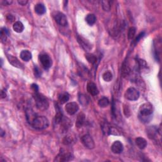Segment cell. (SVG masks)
<instances>
[{"mask_svg":"<svg viewBox=\"0 0 162 162\" xmlns=\"http://www.w3.org/2000/svg\"><path fill=\"white\" fill-rule=\"evenodd\" d=\"M30 125L36 129L43 130L48 127L49 121L44 116H37Z\"/></svg>","mask_w":162,"mask_h":162,"instance_id":"obj_1","label":"cell"},{"mask_svg":"<svg viewBox=\"0 0 162 162\" xmlns=\"http://www.w3.org/2000/svg\"><path fill=\"white\" fill-rule=\"evenodd\" d=\"M34 98L37 107L41 110H45L48 108L49 103L47 99L43 95L38 93V92L36 93L34 95Z\"/></svg>","mask_w":162,"mask_h":162,"instance_id":"obj_2","label":"cell"},{"mask_svg":"<svg viewBox=\"0 0 162 162\" xmlns=\"http://www.w3.org/2000/svg\"><path fill=\"white\" fill-rule=\"evenodd\" d=\"M153 113V106L149 103L142 104L139 108L141 117H149Z\"/></svg>","mask_w":162,"mask_h":162,"instance_id":"obj_3","label":"cell"},{"mask_svg":"<svg viewBox=\"0 0 162 162\" xmlns=\"http://www.w3.org/2000/svg\"><path fill=\"white\" fill-rule=\"evenodd\" d=\"M125 97L130 101H136L139 97V91L134 88H130L127 89L125 93Z\"/></svg>","mask_w":162,"mask_h":162,"instance_id":"obj_4","label":"cell"},{"mask_svg":"<svg viewBox=\"0 0 162 162\" xmlns=\"http://www.w3.org/2000/svg\"><path fill=\"white\" fill-rule=\"evenodd\" d=\"M40 60L42 66L44 69H48L51 67L52 60L49 55L47 54H42L40 56Z\"/></svg>","mask_w":162,"mask_h":162,"instance_id":"obj_5","label":"cell"},{"mask_svg":"<svg viewBox=\"0 0 162 162\" xmlns=\"http://www.w3.org/2000/svg\"><path fill=\"white\" fill-rule=\"evenodd\" d=\"M82 144L84 145L86 148L88 149H93L94 148V142L91 136L89 134H86L82 137L81 138Z\"/></svg>","mask_w":162,"mask_h":162,"instance_id":"obj_6","label":"cell"},{"mask_svg":"<svg viewBox=\"0 0 162 162\" xmlns=\"http://www.w3.org/2000/svg\"><path fill=\"white\" fill-rule=\"evenodd\" d=\"M65 110L70 115H73L79 110V105L75 102L68 103L65 106Z\"/></svg>","mask_w":162,"mask_h":162,"instance_id":"obj_7","label":"cell"},{"mask_svg":"<svg viewBox=\"0 0 162 162\" xmlns=\"http://www.w3.org/2000/svg\"><path fill=\"white\" fill-rule=\"evenodd\" d=\"M55 20L61 26H66L67 25V18L63 13L57 12L55 15Z\"/></svg>","mask_w":162,"mask_h":162,"instance_id":"obj_8","label":"cell"},{"mask_svg":"<svg viewBox=\"0 0 162 162\" xmlns=\"http://www.w3.org/2000/svg\"><path fill=\"white\" fill-rule=\"evenodd\" d=\"M72 159V155L71 153H68L65 151H63L61 149L60 151V153H59L57 158L55 159V161H67L71 160Z\"/></svg>","mask_w":162,"mask_h":162,"instance_id":"obj_9","label":"cell"},{"mask_svg":"<svg viewBox=\"0 0 162 162\" xmlns=\"http://www.w3.org/2000/svg\"><path fill=\"white\" fill-rule=\"evenodd\" d=\"M111 149L112 151V152L115 154H120L121 153L123 150H124V146L121 142L119 141H117L114 142L113 144L111 145Z\"/></svg>","mask_w":162,"mask_h":162,"instance_id":"obj_10","label":"cell"},{"mask_svg":"<svg viewBox=\"0 0 162 162\" xmlns=\"http://www.w3.org/2000/svg\"><path fill=\"white\" fill-rule=\"evenodd\" d=\"M87 90L89 94H91L93 96H96L98 94L99 91L97 89L96 85L94 82H90L87 85Z\"/></svg>","mask_w":162,"mask_h":162,"instance_id":"obj_11","label":"cell"},{"mask_svg":"<svg viewBox=\"0 0 162 162\" xmlns=\"http://www.w3.org/2000/svg\"><path fill=\"white\" fill-rule=\"evenodd\" d=\"M77 41L80 44V45L82 46V48L84 49L86 51H89V50L91 49V45L87 40H85L84 38L80 37V36H78Z\"/></svg>","mask_w":162,"mask_h":162,"instance_id":"obj_12","label":"cell"},{"mask_svg":"<svg viewBox=\"0 0 162 162\" xmlns=\"http://www.w3.org/2000/svg\"><path fill=\"white\" fill-rule=\"evenodd\" d=\"M7 58H8V61H9V62L12 64L13 67L19 68L22 67V63L20 62V61H19V60L16 57H13V56L12 55H7Z\"/></svg>","mask_w":162,"mask_h":162,"instance_id":"obj_13","label":"cell"},{"mask_svg":"<svg viewBox=\"0 0 162 162\" xmlns=\"http://www.w3.org/2000/svg\"><path fill=\"white\" fill-rule=\"evenodd\" d=\"M158 132V129L155 126H149L146 129V134L150 139H155Z\"/></svg>","mask_w":162,"mask_h":162,"instance_id":"obj_14","label":"cell"},{"mask_svg":"<svg viewBox=\"0 0 162 162\" xmlns=\"http://www.w3.org/2000/svg\"><path fill=\"white\" fill-rule=\"evenodd\" d=\"M136 144L139 149H143L147 146V142L146 139L142 138H138L136 139Z\"/></svg>","mask_w":162,"mask_h":162,"instance_id":"obj_15","label":"cell"},{"mask_svg":"<svg viewBox=\"0 0 162 162\" xmlns=\"http://www.w3.org/2000/svg\"><path fill=\"white\" fill-rule=\"evenodd\" d=\"M26 116H27V121L30 124H31V123L32 122V121H34V119L36 118V117H37L36 114L34 112V111L31 110V109H28V110H27Z\"/></svg>","mask_w":162,"mask_h":162,"instance_id":"obj_16","label":"cell"},{"mask_svg":"<svg viewBox=\"0 0 162 162\" xmlns=\"http://www.w3.org/2000/svg\"><path fill=\"white\" fill-rule=\"evenodd\" d=\"M20 56L21 59L25 61H29L32 58L31 53L29 51H28V50H23V51H22Z\"/></svg>","mask_w":162,"mask_h":162,"instance_id":"obj_17","label":"cell"},{"mask_svg":"<svg viewBox=\"0 0 162 162\" xmlns=\"http://www.w3.org/2000/svg\"><path fill=\"white\" fill-rule=\"evenodd\" d=\"M13 29L15 32L17 33H20L23 32L24 29V26L21 22L18 21L14 23L13 26Z\"/></svg>","mask_w":162,"mask_h":162,"instance_id":"obj_18","label":"cell"},{"mask_svg":"<svg viewBox=\"0 0 162 162\" xmlns=\"http://www.w3.org/2000/svg\"><path fill=\"white\" fill-rule=\"evenodd\" d=\"M35 12L38 14V15H43V14L46 12V8L44 5L41 3H38L34 7Z\"/></svg>","mask_w":162,"mask_h":162,"instance_id":"obj_19","label":"cell"},{"mask_svg":"<svg viewBox=\"0 0 162 162\" xmlns=\"http://www.w3.org/2000/svg\"><path fill=\"white\" fill-rule=\"evenodd\" d=\"M84 122H85L84 114L82 113H80L77 117V121H76V126L78 128L81 127L83 125V124H84Z\"/></svg>","mask_w":162,"mask_h":162,"instance_id":"obj_20","label":"cell"},{"mask_svg":"<svg viewBox=\"0 0 162 162\" xmlns=\"http://www.w3.org/2000/svg\"><path fill=\"white\" fill-rule=\"evenodd\" d=\"M86 21L89 26H93L96 21V18L94 14H88L86 18Z\"/></svg>","mask_w":162,"mask_h":162,"instance_id":"obj_21","label":"cell"},{"mask_svg":"<svg viewBox=\"0 0 162 162\" xmlns=\"http://www.w3.org/2000/svg\"><path fill=\"white\" fill-rule=\"evenodd\" d=\"M69 99V95L67 93H61L59 97H58V100H59L61 104H64L66 102H67Z\"/></svg>","mask_w":162,"mask_h":162,"instance_id":"obj_22","label":"cell"},{"mask_svg":"<svg viewBox=\"0 0 162 162\" xmlns=\"http://www.w3.org/2000/svg\"><path fill=\"white\" fill-rule=\"evenodd\" d=\"M86 58L88 61V62H89L91 64H94L97 61L96 57L93 54L86 53Z\"/></svg>","mask_w":162,"mask_h":162,"instance_id":"obj_23","label":"cell"},{"mask_svg":"<svg viewBox=\"0 0 162 162\" xmlns=\"http://www.w3.org/2000/svg\"><path fill=\"white\" fill-rule=\"evenodd\" d=\"M109 103V100L107 98V97H102L101 99H100L98 101V105L101 108H105L107 107L108 106Z\"/></svg>","mask_w":162,"mask_h":162,"instance_id":"obj_24","label":"cell"},{"mask_svg":"<svg viewBox=\"0 0 162 162\" xmlns=\"http://www.w3.org/2000/svg\"><path fill=\"white\" fill-rule=\"evenodd\" d=\"M103 79L106 82H110L113 79V75L110 72L107 71L105 72L104 74H103Z\"/></svg>","mask_w":162,"mask_h":162,"instance_id":"obj_25","label":"cell"},{"mask_svg":"<svg viewBox=\"0 0 162 162\" xmlns=\"http://www.w3.org/2000/svg\"><path fill=\"white\" fill-rule=\"evenodd\" d=\"M63 114L61 111L58 110L57 111V114L55 115V123L56 124H60V123L63 121Z\"/></svg>","mask_w":162,"mask_h":162,"instance_id":"obj_26","label":"cell"},{"mask_svg":"<svg viewBox=\"0 0 162 162\" xmlns=\"http://www.w3.org/2000/svg\"><path fill=\"white\" fill-rule=\"evenodd\" d=\"M111 2L110 1H102V7L103 10L106 12H108L111 9Z\"/></svg>","mask_w":162,"mask_h":162,"instance_id":"obj_27","label":"cell"},{"mask_svg":"<svg viewBox=\"0 0 162 162\" xmlns=\"http://www.w3.org/2000/svg\"><path fill=\"white\" fill-rule=\"evenodd\" d=\"M136 29L135 27H130L129 30H128V40H132V39L134 37L135 34H136Z\"/></svg>","mask_w":162,"mask_h":162,"instance_id":"obj_28","label":"cell"},{"mask_svg":"<svg viewBox=\"0 0 162 162\" xmlns=\"http://www.w3.org/2000/svg\"><path fill=\"white\" fill-rule=\"evenodd\" d=\"M8 35V30L5 28H3L1 30V40L3 42L7 40V36Z\"/></svg>","mask_w":162,"mask_h":162,"instance_id":"obj_29","label":"cell"},{"mask_svg":"<svg viewBox=\"0 0 162 162\" xmlns=\"http://www.w3.org/2000/svg\"><path fill=\"white\" fill-rule=\"evenodd\" d=\"M72 141H73V139H72V137H70V136H67L65 137V138L63 139V143L65 145H68L70 144Z\"/></svg>","mask_w":162,"mask_h":162,"instance_id":"obj_30","label":"cell"},{"mask_svg":"<svg viewBox=\"0 0 162 162\" xmlns=\"http://www.w3.org/2000/svg\"><path fill=\"white\" fill-rule=\"evenodd\" d=\"M79 101L80 103H82V105H86V103H87V97L86 96H84V95H81L79 96Z\"/></svg>","mask_w":162,"mask_h":162,"instance_id":"obj_31","label":"cell"},{"mask_svg":"<svg viewBox=\"0 0 162 162\" xmlns=\"http://www.w3.org/2000/svg\"><path fill=\"white\" fill-rule=\"evenodd\" d=\"M144 34H145V33H144V32H141L140 34H139L138 36H137V38H136V40H134L135 43H138V42L139 41V40H140L142 38H143V37H144Z\"/></svg>","mask_w":162,"mask_h":162,"instance_id":"obj_32","label":"cell"},{"mask_svg":"<svg viewBox=\"0 0 162 162\" xmlns=\"http://www.w3.org/2000/svg\"><path fill=\"white\" fill-rule=\"evenodd\" d=\"M34 73H35V75L36 77H40V75H41V72L37 67H36L34 68Z\"/></svg>","mask_w":162,"mask_h":162,"instance_id":"obj_33","label":"cell"},{"mask_svg":"<svg viewBox=\"0 0 162 162\" xmlns=\"http://www.w3.org/2000/svg\"><path fill=\"white\" fill-rule=\"evenodd\" d=\"M18 3L20 5H22V6H24V5H27L28 1H27V0H20V1H18Z\"/></svg>","mask_w":162,"mask_h":162,"instance_id":"obj_34","label":"cell"},{"mask_svg":"<svg viewBox=\"0 0 162 162\" xmlns=\"http://www.w3.org/2000/svg\"><path fill=\"white\" fill-rule=\"evenodd\" d=\"M7 20L8 21H10L11 22H12L13 20H14V17H13V16L12 15H8L7 16Z\"/></svg>","mask_w":162,"mask_h":162,"instance_id":"obj_35","label":"cell"},{"mask_svg":"<svg viewBox=\"0 0 162 162\" xmlns=\"http://www.w3.org/2000/svg\"><path fill=\"white\" fill-rule=\"evenodd\" d=\"M32 88L33 89H34V91L36 92V93H37V92H38V87L37 85H36V84H32Z\"/></svg>","mask_w":162,"mask_h":162,"instance_id":"obj_36","label":"cell"},{"mask_svg":"<svg viewBox=\"0 0 162 162\" xmlns=\"http://www.w3.org/2000/svg\"><path fill=\"white\" fill-rule=\"evenodd\" d=\"M12 3V1H8V0H6V1H3V3L5 5H10L11 3Z\"/></svg>","mask_w":162,"mask_h":162,"instance_id":"obj_37","label":"cell"},{"mask_svg":"<svg viewBox=\"0 0 162 162\" xmlns=\"http://www.w3.org/2000/svg\"><path fill=\"white\" fill-rule=\"evenodd\" d=\"M1 98H4V97H6V93H5V92L2 91L1 93Z\"/></svg>","mask_w":162,"mask_h":162,"instance_id":"obj_38","label":"cell"}]
</instances>
